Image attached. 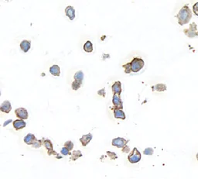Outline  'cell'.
<instances>
[{
  "instance_id": "6da1fadb",
  "label": "cell",
  "mask_w": 198,
  "mask_h": 179,
  "mask_svg": "<svg viewBox=\"0 0 198 179\" xmlns=\"http://www.w3.org/2000/svg\"><path fill=\"white\" fill-rule=\"evenodd\" d=\"M177 19H178V23L180 25L183 26L184 24H187L190 21L192 18V12L190 9L187 5H185L180 12L178 13L177 16H176Z\"/></svg>"
},
{
  "instance_id": "7a4b0ae2",
  "label": "cell",
  "mask_w": 198,
  "mask_h": 179,
  "mask_svg": "<svg viewBox=\"0 0 198 179\" xmlns=\"http://www.w3.org/2000/svg\"><path fill=\"white\" fill-rule=\"evenodd\" d=\"M129 64H130L131 71L135 73L139 72L144 67V61L140 58H134Z\"/></svg>"
},
{
  "instance_id": "3957f363",
  "label": "cell",
  "mask_w": 198,
  "mask_h": 179,
  "mask_svg": "<svg viewBox=\"0 0 198 179\" xmlns=\"http://www.w3.org/2000/svg\"><path fill=\"white\" fill-rule=\"evenodd\" d=\"M142 155H141L140 152L139 151V150L137 148H133V150L132 151V152L130 153V154L129 155V161L132 164H136L139 162L141 160Z\"/></svg>"
},
{
  "instance_id": "277c9868",
  "label": "cell",
  "mask_w": 198,
  "mask_h": 179,
  "mask_svg": "<svg viewBox=\"0 0 198 179\" xmlns=\"http://www.w3.org/2000/svg\"><path fill=\"white\" fill-rule=\"evenodd\" d=\"M185 35H187L188 37L193 38V37H197L198 36V31H197V26L195 23H192V24H190V27L188 29L183 30Z\"/></svg>"
},
{
  "instance_id": "5b68a950",
  "label": "cell",
  "mask_w": 198,
  "mask_h": 179,
  "mask_svg": "<svg viewBox=\"0 0 198 179\" xmlns=\"http://www.w3.org/2000/svg\"><path fill=\"white\" fill-rule=\"evenodd\" d=\"M128 142H129V140H127L122 137H118L112 140V144L115 147H117L118 148H124L126 146V144Z\"/></svg>"
},
{
  "instance_id": "8992f818",
  "label": "cell",
  "mask_w": 198,
  "mask_h": 179,
  "mask_svg": "<svg viewBox=\"0 0 198 179\" xmlns=\"http://www.w3.org/2000/svg\"><path fill=\"white\" fill-rule=\"evenodd\" d=\"M16 116L20 119H28V112L25 108H18L15 110Z\"/></svg>"
},
{
  "instance_id": "52a82bcc",
  "label": "cell",
  "mask_w": 198,
  "mask_h": 179,
  "mask_svg": "<svg viewBox=\"0 0 198 179\" xmlns=\"http://www.w3.org/2000/svg\"><path fill=\"white\" fill-rule=\"evenodd\" d=\"M112 103L113 106H114V108L120 109V110L123 109V104H122V100H121L120 96H119V95L115 94L114 95H113Z\"/></svg>"
},
{
  "instance_id": "ba28073f",
  "label": "cell",
  "mask_w": 198,
  "mask_h": 179,
  "mask_svg": "<svg viewBox=\"0 0 198 179\" xmlns=\"http://www.w3.org/2000/svg\"><path fill=\"white\" fill-rule=\"evenodd\" d=\"M12 110L11 103L9 101H4L0 106V110L3 113H9Z\"/></svg>"
},
{
  "instance_id": "9c48e42d",
  "label": "cell",
  "mask_w": 198,
  "mask_h": 179,
  "mask_svg": "<svg viewBox=\"0 0 198 179\" xmlns=\"http://www.w3.org/2000/svg\"><path fill=\"white\" fill-rule=\"evenodd\" d=\"M65 13H66V16L70 20H74V18H75V9H74V7L71 6H67V8L65 9Z\"/></svg>"
},
{
  "instance_id": "30bf717a",
  "label": "cell",
  "mask_w": 198,
  "mask_h": 179,
  "mask_svg": "<svg viewBox=\"0 0 198 179\" xmlns=\"http://www.w3.org/2000/svg\"><path fill=\"white\" fill-rule=\"evenodd\" d=\"M91 139H92V135H91V133H88V134L82 136V137L80 139V141H81L82 146L85 147L89 144V142L91 140Z\"/></svg>"
},
{
  "instance_id": "8fae6325",
  "label": "cell",
  "mask_w": 198,
  "mask_h": 179,
  "mask_svg": "<svg viewBox=\"0 0 198 179\" xmlns=\"http://www.w3.org/2000/svg\"><path fill=\"white\" fill-rule=\"evenodd\" d=\"M13 127L15 128L16 130H20V129H23V128H24L25 126H26V125H27L26 123H25V121H23V119H16V120L13 121Z\"/></svg>"
},
{
  "instance_id": "7c38bea8",
  "label": "cell",
  "mask_w": 198,
  "mask_h": 179,
  "mask_svg": "<svg viewBox=\"0 0 198 179\" xmlns=\"http://www.w3.org/2000/svg\"><path fill=\"white\" fill-rule=\"evenodd\" d=\"M113 112H114L115 118H116V119H126V114H125V113L122 111V110L113 108Z\"/></svg>"
},
{
  "instance_id": "4fadbf2b",
  "label": "cell",
  "mask_w": 198,
  "mask_h": 179,
  "mask_svg": "<svg viewBox=\"0 0 198 179\" xmlns=\"http://www.w3.org/2000/svg\"><path fill=\"white\" fill-rule=\"evenodd\" d=\"M31 47V43L29 40H23L20 43V48L23 52L27 53Z\"/></svg>"
},
{
  "instance_id": "5bb4252c",
  "label": "cell",
  "mask_w": 198,
  "mask_h": 179,
  "mask_svg": "<svg viewBox=\"0 0 198 179\" xmlns=\"http://www.w3.org/2000/svg\"><path fill=\"white\" fill-rule=\"evenodd\" d=\"M112 89L114 95H120L121 92H122V88H121V82L120 81H116L112 86Z\"/></svg>"
},
{
  "instance_id": "9a60e30c",
  "label": "cell",
  "mask_w": 198,
  "mask_h": 179,
  "mask_svg": "<svg viewBox=\"0 0 198 179\" xmlns=\"http://www.w3.org/2000/svg\"><path fill=\"white\" fill-rule=\"evenodd\" d=\"M36 140V137H35L34 135L32 134V133H29V134H27V136L24 137V142L28 145H33V144Z\"/></svg>"
},
{
  "instance_id": "2e32d148",
  "label": "cell",
  "mask_w": 198,
  "mask_h": 179,
  "mask_svg": "<svg viewBox=\"0 0 198 179\" xmlns=\"http://www.w3.org/2000/svg\"><path fill=\"white\" fill-rule=\"evenodd\" d=\"M50 72L53 76H59L60 74H61V69H60V67L58 66L57 65H53V66H51L50 68Z\"/></svg>"
},
{
  "instance_id": "e0dca14e",
  "label": "cell",
  "mask_w": 198,
  "mask_h": 179,
  "mask_svg": "<svg viewBox=\"0 0 198 179\" xmlns=\"http://www.w3.org/2000/svg\"><path fill=\"white\" fill-rule=\"evenodd\" d=\"M74 81H78V82L81 83L82 84V81L84 80V73H83L82 71H78V72L75 73L74 76Z\"/></svg>"
},
{
  "instance_id": "ac0fdd59",
  "label": "cell",
  "mask_w": 198,
  "mask_h": 179,
  "mask_svg": "<svg viewBox=\"0 0 198 179\" xmlns=\"http://www.w3.org/2000/svg\"><path fill=\"white\" fill-rule=\"evenodd\" d=\"M84 50L85 52L91 53L93 51V44L90 40H88L84 45Z\"/></svg>"
},
{
  "instance_id": "d6986e66",
  "label": "cell",
  "mask_w": 198,
  "mask_h": 179,
  "mask_svg": "<svg viewBox=\"0 0 198 179\" xmlns=\"http://www.w3.org/2000/svg\"><path fill=\"white\" fill-rule=\"evenodd\" d=\"M152 88H154L153 90H156V91H164L167 90V86H166L165 84L159 83V84L156 85L155 86L152 87Z\"/></svg>"
},
{
  "instance_id": "ffe728a7",
  "label": "cell",
  "mask_w": 198,
  "mask_h": 179,
  "mask_svg": "<svg viewBox=\"0 0 198 179\" xmlns=\"http://www.w3.org/2000/svg\"><path fill=\"white\" fill-rule=\"evenodd\" d=\"M43 144H44L45 147L47 149L48 151H53V144H52L51 141L50 140H43Z\"/></svg>"
},
{
  "instance_id": "44dd1931",
  "label": "cell",
  "mask_w": 198,
  "mask_h": 179,
  "mask_svg": "<svg viewBox=\"0 0 198 179\" xmlns=\"http://www.w3.org/2000/svg\"><path fill=\"white\" fill-rule=\"evenodd\" d=\"M81 157H82V154H81V152L80 151H74V152H73L72 155H71V159L73 160V161H76L78 158H81Z\"/></svg>"
},
{
  "instance_id": "7402d4cb",
  "label": "cell",
  "mask_w": 198,
  "mask_h": 179,
  "mask_svg": "<svg viewBox=\"0 0 198 179\" xmlns=\"http://www.w3.org/2000/svg\"><path fill=\"white\" fill-rule=\"evenodd\" d=\"M42 143H43V140H36L33 144L32 147L34 148H40L42 145Z\"/></svg>"
},
{
  "instance_id": "603a6c76",
  "label": "cell",
  "mask_w": 198,
  "mask_h": 179,
  "mask_svg": "<svg viewBox=\"0 0 198 179\" xmlns=\"http://www.w3.org/2000/svg\"><path fill=\"white\" fill-rule=\"evenodd\" d=\"M81 86V83L78 82V81H74L72 83V88L74 90H78L79 89L80 87Z\"/></svg>"
},
{
  "instance_id": "cb8c5ba5",
  "label": "cell",
  "mask_w": 198,
  "mask_h": 179,
  "mask_svg": "<svg viewBox=\"0 0 198 179\" xmlns=\"http://www.w3.org/2000/svg\"><path fill=\"white\" fill-rule=\"evenodd\" d=\"M154 153V150L152 149V148H146V149L144 150L143 151V154H145V155H152Z\"/></svg>"
},
{
  "instance_id": "d4e9b609",
  "label": "cell",
  "mask_w": 198,
  "mask_h": 179,
  "mask_svg": "<svg viewBox=\"0 0 198 179\" xmlns=\"http://www.w3.org/2000/svg\"><path fill=\"white\" fill-rule=\"evenodd\" d=\"M64 147L66 148H68L69 151H71L73 149V147H74V144L71 141H67L64 144Z\"/></svg>"
},
{
  "instance_id": "484cf974",
  "label": "cell",
  "mask_w": 198,
  "mask_h": 179,
  "mask_svg": "<svg viewBox=\"0 0 198 179\" xmlns=\"http://www.w3.org/2000/svg\"><path fill=\"white\" fill-rule=\"evenodd\" d=\"M124 68H125V72H126V74H129L131 72V68H130V64L128 63L126 64V65H124L123 66Z\"/></svg>"
},
{
  "instance_id": "4316f807",
  "label": "cell",
  "mask_w": 198,
  "mask_h": 179,
  "mask_svg": "<svg viewBox=\"0 0 198 179\" xmlns=\"http://www.w3.org/2000/svg\"><path fill=\"white\" fill-rule=\"evenodd\" d=\"M107 154H108V156L110 157L111 159L116 160V158H118V156L116 155V154H115V153H113V152H110V151H108Z\"/></svg>"
},
{
  "instance_id": "83f0119b",
  "label": "cell",
  "mask_w": 198,
  "mask_h": 179,
  "mask_svg": "<svg viewBox=\"0 0 198 179\" xmlns=\"http://www.w3.org/2000/svg\"><path fill=\"white\" fill-rule=\"evenodd\" d=\"M69 150L68 149V148H66L64 147L62 148V150H61V154H63V155H68V154H70V152H69Z\"/></svg>"
},
{
  "instance_id": "f1b7e54d",
  "label": "cell",
  "mask_w": 198,
  "mask_h": 179,
  "mask_svg": "<svg viewBox=\"0 0 198 179\" xmlns=\"http://www.w3.org/2000/svg\"><path fill=\"white\" fill-rule=\"evenodd\" d=\"M193 11L195 15L198 16V2L195 3L193 6Z\"/></svg>"
},
{
  "instance_id": "f546056e",
  "label": "cell",
  "mask_w": 198,
  "mask_h": 179,
  "mask_svg": "<svg viewBox=\"0 0 198 179\" xmlns=\"http://www.w3.org/2000/svg\"><path fill=\"white\" fill-rule=\"evenodd\" d=\"M97 93H98L99 95H101V96L105 97V91L104 88H102V89L99 90L98 91H97Z\"/></svg>"
},
{
  "instance_id": "4dcf8cb0",
  "label": "cell",
  "mask_w": 198,
  "mask_h": 179,
  "mask_svg": "<svg viewBox=\"0 0 198 179\" xmlns=\"http://www.w3.org/2000/svg\"><path fill=\"white\" fill-rule=\"evenodd\" d=\"M122 152H125V153H129V148L128 146H126L125 147L122 149Z\"/></svg>"
},
{
  "instance_id": "1f68e13d",
  "label": "cell",
  "mask_w": 198,
  "mask_h": 179,
  "mask_svg": "<svg viewBox=\"0 0 198 179\" xmlns=\"http://www.w3.org/2000/svg\"><path fill=\"white\" fill-rule=\"evenodd\" d=\"M11 122H12V120H11V119H9L8 121H6V123H4L3 126H7V125H8V124H9V123H11Z\"/></svg>"
},
{
  "instance_id": "d6a6232c",
  "label": "cell",
  "mask_w": 198,
  "mask_h": 179,
  "mask_svg": "<svg viewBox=\"0 0 198 179\" xmlns=\"http://www.w3.org/2000/svg\"><path fill=\"white\" fill-rule=\"evenodd\" d=\"M196 158H197V160H198V154H196Z\"/></svg>"
}]
</instances>
